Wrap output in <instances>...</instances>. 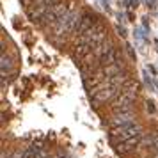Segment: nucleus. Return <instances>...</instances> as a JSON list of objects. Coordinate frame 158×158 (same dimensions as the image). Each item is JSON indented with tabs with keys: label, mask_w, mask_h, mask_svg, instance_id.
<instances>
[{
	"label": "nucleus",
	"mask_w": 158,
	"mask_h": 158,
	"mask_svg": "<svg viewBox=\"0 0 158 158\" xmlns=\"http://www.w3.org/2000/svg\"><path fill=\"white\" fill-rule=\"evenodd\" d=\"M139 133H142V126L139 123H135V124H128V126H121V128L110 130V139H112L114 146H117V144L124 142L128 139L137 137Z\"/></svg>",
	"instance_id": "obj_2"
},
{
	"label": "nucleus",
	"mask_w": 158,
	"mask_h": 158,
	"mask_svg": "<svg viewBox=\"0 0 158 158\" xmlns=\"http://www.w3.org/2000/svg\"><path fill=\"white\" fill-rule=\"evenodd\" d=\"M121 91V87L114 85V84H110L108 80H105L101 85H98L94 89L93 93H91V100L94 103H105V101H112L119 94Z\"/></svg>",
	"instance_id": "obj_1"
},
{
	"label": "nucleus",
	"mask_w": 158,
	"mask_h": 158,
	"mask_svg": "<svg viewBox=\"0 0 158 158\" xmlns=\"http://www.w3.org/2000/svg\"><path fill=\"white\" fill-rule=\"evenodd\" d=\"M98 23V18L93 15V13H84V16H82V20H80V25L78 29H77V36H82V34H85L89 29H93L94 25Z\"/></svg>",
	"instance_id": "obj_5"
},
{
	"label": "nucleus",
	"mask_w": 158,
	"mask_h": 158,
	"mask_svg": "<svg viewBox=\"0 0 158 158\" xmlns=\"http://www.w3.org/2000/svg\"><path fill=\"white\" fill-rule=\"evenodd\" d=\"M68 13H69V6H66L64 0H62V2H59L57 6H53V7L44 15V18L41 20L39 25H41V27H53V25H55L59 20H62Z\"/></svg>",
	"instance_id": "obj_3"
},
{
	"label": "nucleus",
	"mask_w": 158,
	"mask_h": 158,
	"mask_svg": "<svg viewBox=\"0 0 158 158\" xmlns=\"http://www.w3.org/2000/svg\"><path fill=\"white\" fill-rule=\"evenodd\" d=\"M117 60H119V50H117L115 46H112V48H110V50H108L107 53L98 60V62H100V68H107V66L115 64Z\"/></svg>",
	"instance_id": "obj_7"
},
{
	"label": "nucleus",
	"mask_w": 158,
	"mask_h": 158,
	"mask_svg": "<svg viewBox=\"0 0 158 158\" xmlns=\"http://www.w3.org/2000/svg\"><path fill=\"white\" fill-rule=\"evenodd\" d=\"M142 139H144V133H139V135L133 137V139H128V140H124V142L117 144V146H115V149L119 151V153H123V155H124V153H130V151L140 148Z\"/></svg>",
	"instance_id": "obj_4"
},
{
	"label": "nucleus",
	"mask_w": 158,
	"mask_h": 158,
	"mask_svg": "<svg viewBox=\"0 0 158 158\" xmlns=\"http://www.w3.org/2000/svg\"><path fill=\"white\" fill-rule=\"evenodd\" d=\"M153 158H158V151H156V153H155V156H153Z\"/></svg>",
	"instance_id": "obj_12"
},
{
	"label": "nucleus",
	"mask_w": 158,
	"mask_h": 158,
	"mask_svg": "<svg viewBox=\"0 0 158 158\" xmlns=\"http://www.w3.org/2000/svg\"><path fill=\"white\" fill-rule=\"evenodd\" d=\"M91 53H93V46H91V44H77L75 50H73V59L78 60V64H80V62H82L84 59H87Z\"/></svg>",
	"instance_id": "obj_8"
},
{
	"label": "nucleus",
	"mask_w": 158,
	"mask_h": 158,
	"mask_svg": "<svg viewBox=\"0 0 158 158\" xmlns=\"http://www.w3.org/2000/svg\"><path fill=\"white\" fill-rule=\"evenodd\" d=\"M112 46H114V44L110 43V39H103V41H101L100 44H96V46H94L93 48V55H94V59H98V60H100L101 57H103V55H105V53H107L108 50H110V48H112Z\"/></svg>",
	"instance_id": "obj_9"
},
{
	"label": "nucleus",
	"mask_w": 158,
	"mask_h": 158,
	"mask_svg": "<svg viewBox=\"0 0 158 158\" xmlns=\"http://www.w3.org/2000/svg\"><path fill=\"white\" fill-rule=\"evenodd\" d=\"M135 114H119L112 115L110 119V128H121V126H128V124H135Z\"/></svg>",
	"instance_id": "obj_6"
},
{
	"label": "nucleus",
	"mask_w": 158,
	"mask_h": 158,
	"mask_svg": "<svg viewBox=\"0 0 158 158\" xmlns=\"http://www.w3.org/2000/svg\"><path fill=\"white\" fill-rule=\"evenodd\" d=\"M148 110H149V112L155 110V107H153V103H151V101H148Z\"/></svg>",
	"instance_id": "obj_11"
},
{
	"label": "nucleus",
	"mask_w": 158,
	"mask_h": 158,
	"mask_svg": "<svg viewBox=\"0 0 158 158\" xmlns=\"http://www.w3.org/2000/svg\"><path fill=\"white\" fill-rule=\"evenodd\" d=\"M11 66H13L11 59L6 57V53H2V73L6 75V71H7V69H11Z\"/></svg>",
	"instance_id": "obj_10"
}]
</instances>
